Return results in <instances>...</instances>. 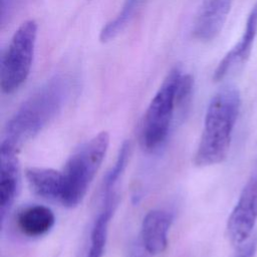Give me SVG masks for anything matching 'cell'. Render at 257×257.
<instances>
[{"label":"cell","mask_w":257,"mask_h":257,"mask_svg":"<svg viewBox=\"0 0 257 257\" xmlns=\"http://www.w3.org/2000/svg\"><path fill=\"white\" fill-rule=\"evenodd\" d=\"M173 215L162 209L149 211L143 219L141 227V244L152 255L163 253L169 240V232Z\"/></svg>","instance_id":"cell-9"},{"label":"cell","mask_w":257,"mask_h":257,"mask_svg":"<svg viewBox=\"0 0 257 257\" xmlns=\"http://www.w3.org/2000/svg\"><path fill=\"white\" fill-rule=\"evenodd\" d=\"M37 23L33 19L24 21L14 32L0 62V87L10 94L27 79L34 56Z\"/></svg>","instance_id":"cell-5"},{"label":"cell","mask_w":257,"mask_h":257,"mask_svg":"<svg viewBox=\"0 0 257 257\" xmlns=\"http://www.w3.org/2000/svg\"><path fill=\"white\" fill-rule=\"evenodd\" d=\"M257 35V1L252 7L248 18L246 20V26L242 37L238 43L223 57L214 71L213 78L215 81L221 80L227 75V73L236 65L242 64L248 58L254 39Z\"/></svg>","instance_id":"cell-10"},{"label":"cell","mask_w":257,"mask_h":257,"mask_svg":"<svg viewBox=\"0 0 257 257\" xmlns=\"http://www.w3.org/2000/svg\"><path fill=\"white\" fill-rule=\"evenodd\" d=\"M257 248V240H251L248 244L242 247L241 251L236 257H254Z\"/></svg>","instance_id":"cell-16"},{"label":"cell","mask_w":257,"mask_h":257,"mask_svg":"<svg viewBox=\"0 0 257 257\" xmlns=\"http://www.w3.org/2000/svg\"><path fill=\"white\" fill-rule=\"evenodd\" d=\"M116 205V194L113 192L103 194V204L93 221L88 241L82 257H103L107 240L108 225Z\"/></svg>","instance_id":"cell-11"},{"label":"cell","mask_w":257,"mask_h":257,"mask_svg":"<svg viewBox=\"0 0 257 257\" xmlns=\"http://www.w3.org/2000/svg\"><path fill=\"white\" fill-rule=\"evenodd\" d=\"M131 257H142V255H141V250H140L139 248H135V249L133 250V252H132Z\"/></svg>","instance_id":"cell-17"},{"label":"cell","mask_w":257,"mask_h":257,"mask_svg":"<svg viewBox=\"0 0 257 257\" xmlns=\"http://www.w3.org/2000/svg\"><path fill=\"white\" fill-rule=\"evenodd\" d=\"M17 151L11 144L2 141L0 146V218L4 220L16 199L20 184V169Z\"/></svg>","instance_id":"cell-7"},{"label":"cell","mask_w":257,"mask_h":257,"mask_svg":"<svg viewBox=\"0 0 257 257\" xmlns=\"http://www.w3.org/2000/svg\"><path fill=\"white\" fill-rule=\"evenodd\" d=\"M25 176L30 189L35 195L49 201L61 203L63 193L61 171L32 167L26 170Z\"/></svg>","instance_id":"cell-12"},{"label":"cell","mask_w":257,"mask_h":257,"mask_svg":"<svg viewBox=\"0 0 257 257\" xmlns=\"http://www.w3.org/2000/svg\"><path fill=\"white\" fill-rule=\"evenodd\" d=\"M55 223L53 212L43 205H29L22 208L16 216V225L20 233L35 238L47 234Z\"/></svg>","instance_id":"cell-13"},{"label":"cell","mask_w":257,"mask_h":257,"mask_svg":"<svg viewBox=\"0 0 257 257\" xmlns=\"http://www.w3.org/2000/svg\"><path fill=\"white\" fill-rule=\"evenodd\" d=\"M109 146V135L100 132L77 149L66 162L62 172L63 193L61 205L78 206L97 174Z\"/></svg>","instance_id":"cell-3"},{"label":"cell","mask_w":257,"mask_h":257,"mask_svg":"<svg viewBox=\"0 0 257 257\" xmlns=\"http://www.w3.org/2000/svg\"><path fill=\"white\" fill-rule=\"evenodd\" d=\"M74 84L68 75H55L35 90L7 122L3 141L19 149L53 120L68 101Z\"/></svg>","instance_id":"cell-1"},{"label":"cell","mask_w":257,"mask_h":257,"mask_svg":"<svg viewBox=\"0 0 257 257\" xmlns=\"http://www.w3.org/2000/svg\"><path fill=\"white\" fill-rule=\"evenodd\" d=\"M233 0H203L197 14L193 34L200 41H211L221 32Z\"/></svg>","instance_id":"cell-8"},{"label":"cell","mask_w":257,"mask_h":257,"mask_svg":"<svg viewBox=\"0 0 257 257\" xmlns=\"http://www.w3.org/2000/svg\"><path fill=\"white\" fill-rule=\"evenodd\" d=\"M130 156V143L125 142L123 143V145L121 146L116 161L113 165V167L110 169V171L106 174L105 179H104V183H103V194L104 193H109V192H113L114 191V187L120 177V175L122 174V172L124 171L126 164H127V159Z\"/></svg>","instance_id":"cell-15"},{"label":"cell","mask_w":257,"mask_h":257,"mask_svg":"<svg viewBox=\"0 0 257 257\" xmlns=\"http://www.w3.org/2000/svg\"><path fill=\"white\" fill-rule=\"evenodd\" d=\"M182 74L178 66L169 71L144 114L140 135L146 151L153 152L164 144L175 115L180 113L178 88Z\"/></svg>","instance_id":"cell-4"},{"label":"cell","mask_w":257,"mask_h":257,"mask_svg":"<svg viewBox=\"0 0 257 257\" xmlns=\"http://www.w3.org/2000/svg\"><path fill=\"white\" fill-rule=\"evenodd\" d=\"M142 0H124L119 12L100 30L99 40L105 43L121 32L133 18Z\"/></svg>","instance_id":"cell-14"},{"label":"cell","mask_w":257,"mask_h":257,"mask_svg":"<svg viewBox=\"0 0 257 257\" xmlns=\"http://www.w3.org/2000/svg\"><path fill=\"white\" fill-rule=\"evenodd\" d=\"M257 222V164L248 178L227 222V233L235 246L243 245Z\"/></svg>","instance_id":"cell-6"},{"label":"cell","mask_w":257,"mask_h":257,"mask_svg":"<svg viewBox=\"0 0 257 257\" xmlns=\"http://www.w3.org/2000/svg\"><path fill=\"white\" fill-rule=\"evenodd\" d=\"M240 105V93L234 86L221 88L211 98L206 110L202 135L194 155L196 166H212L226 159Z\"/></svg>","instance_id":"cell-2"}]
</instances>
